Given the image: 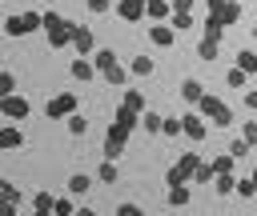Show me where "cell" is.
<instances>
[{
	"mask_svg": "<svg viewBox=\"0 0 257 216\" xmlns=\"http://www.w3.org/2000/svg\"><path fill=\"white\" fill-rule=\"evenodd\" d=\"M237 68H241L245 76H257V52H253V48H241V52H237Z\"/></svg>",
	"mask_w": 257,
	"mask_h": 216,
	"instance_id": "15",
	"label": "cell"
},
{
	"mask_svg": "<svg viewBox=\"0 0 257 216\" xmlns=\"http://www.w3.org/2000/svg\"><path fill=\"white\" fill-rule=\"evenodd\" d=\"M0 112H4V116H12V120H20V116H28V112H32V104H28L20 92H8V96H0Z\"/></svg>",
	"mask_w": 257,
	"mask_h": 216,
	"instance_id": "8",
	"label": "cell"
},
{
	"mask_svg": "<svg viewBox=\"0 0 257 216\" xmlns=\"http://www.w3.org/2000/svg\"><path fill=\"white\" fill-rule=\"evenodd\" d=\"M145 16L157 24V20H169L173 16V4L169 0H145Z\"/></svg>",
	"mask_w": 257,
	"mask_h": 216,
	"instance_id": "13",
	"label": "cell"
},
{
	"mask_svg": "<svg viewBox=\"0 0 257 216\" xmlns=\"http://www.w3.org/2000/svg\"><path fill=\"white\" fill-rule=\"evenodd\" d=\"M189 200H193V188H189V184H177V188H169V204H173V208H185Z\"/></svg>",
	"mask_w": 257,
	"mask_h": 216,
	"instance_id": "16",
	"label": "cell"
},
{
	"mask_svg": "<svg viewBox=\"0 0 257 216\" xmlns=\"http://www.w3.org/2000/svg\"><path fill=\"white\" fill-rule=\"evenodd\" d=\"M112 8H116V16H120L124 24H137V20H145V0H116Z\"/></svg>",
	"mask_w": 257,
	"mask_h": 216,
	"instance_id": "9",
	"label": "cell"
},
{
	"mask_svg": "<svg viewBox=\"0 0 257 216\" xmlns=\"http://www.w3.org/2000/svg\"><path fill=\"white\" fill-rule=\"evenodd\" d=\"M241 140H245L249 148H257V120H249V124L241 128Z\"/></svg>",
	"mask_w": 257,
	"mask_h": 216,
	"instance_id": "40",
	"label": "cell"
},
{
	"mask_svg": "<svg viewBox=\"0 0 257 216\" xmlns=\"http://www.w3.org/2000/svg\"><path fill=\"white\" fill-rule=\"evenodd\" d=\"M209 16H217L225 28H233L241 20V4L237 0H209Z\"/></svg>",
	"mask_w": 257,
	"mask_h": 216,
	"instance_id": "5",
	"label": "cell"
},
{
	"mask_svg": "<svg viewBox=\"0 0 257 216\" xmlns=\"http://www.w3.org/2000/svg\"><path fill=\"white\" fill-rule=\"evenodd\" d=\"M169 28H173V32H189V28H193V12H173V16H169Z\"/></svg>",
	"mask_w": 257,
	"mask_h": 216,
	"instance_id": "20",
	"label": "cell"
},
{
	"mask_svg": "<svg viewBox=\"0 0 257 216\" xmlns=\"http://www.w3.org/2000/svg\"><path fill=\"white\" fill-rule=\"evenodd\" d=\"M253 48H257V28H253Z\"/></svg>",
	"mask_w": 257,
	"mask_h": 216,
	"instance_id": "53",
	"label": "cell"
},
{
	"mask_svg": "<svg viewBox=\"0 0 257 216\" xmlns=\"http://www.w3.org/2000/svg\"><path fill=\"white\" fill-rule=\"evenodd\" d=\"M116 64V52H108V48H96V60H92V68L96 72H104V68H112Z\"/></svg>",
	"mask_w": 257,
	"mask_h": 216,
	"instance_id": "26",
	"label": "cell"
},
{
	"mask_svg": "<svg viewBox=\"0 0 257 216\" xmlns=\"http://www.w3.org/2000/svg\"><path fill=\"white\" fill-rule=\"evenodd\" d=\"M20 144H24V132L16 124H0V152L4 148H20Z\"/></svg>",
	"mask_w": 257,
	"mask_h": 216,
	"instance_id": "14",
	"label": "cell"
},
{
	"mask_svg": "<svg viewBox=\"0 0 257 216\" xmlns=\"http://www.w3.org/2000/svg\"><path fill=\"white\" fill-rule=\"evenodd\" d=\"M64 128H68L72 136H84V132H88V120H84L80 112H72V116H64Z\"/></svg>",
	"mask_w": 257,
	"mask_h": 216,
	"instance_id": "22",
	"label": "cell"
},
{
	"mask_svg": "<svg viewBox=\"0 0 257 216\" xmlns=\"http://www.w3.org/2000/svg\"><path fill=\"white\" fill-rule=\"evenodd\" d=\"M68 72H72V80H80V84L96 76V68H92V60H88V56H76V60L68 64Z\"/></svg>",
	"mask_w": 257,
	"mask_h": 216,
	"instance_id": "11",
	"label": "cell"
},
{
	"mask_svg": "<svg viewBox=\"0 0 257 216\" xmlns=\"http://www.w3.org/2000/svg\"><path fill=\"white\" fill-rule=\"evenodd\" d=\"M4 36H28V32H24V20H20V16H8V20H4Z\"/></svg>",
	"mask_w": 257,
	"mask_h": 216,
	"instance_id": "31",
	"label": "cell"
},
{
	"mask_svg": "<svg viewBox=\"0 0 257 216\" xmlns=\"http://www.w3.org/2000/svg\"><path fill=\"white\" fill-rule=\"evenodd\" d=\"M104 80H108V84H128V72H124L120 64H112V68H104Z\"/></svg>",
	"mask_w": 257,
	"mask_h": 216,
	"instance_id": "32",
	"label": "cell"
},
{
	"mask_svg": "<svg viewBox=\"0 0 257 216\" xmlns=\"http://www.w3.org/2000/svg\"><path fill=\"white\" fill-rule=\"evenodd\" d=\"M161 136H181V120L177 116H161Z\"/></svg>",
	"mask_w": 257,
	"mask_h": 216,
	"instance_id": "33",
	"label": "cell"
},
{
	"mask_svg": "<svg viewBox=\"0 0 257 216\" xmlns=\"http://www.w3.org/2000/svg\"><path fill=\"white\" fill-rule=\"evenodd\" d=\"M96 176H100V184H116V176H120V172H116V164L108 160V164H100V168H96Z\"/></svg>",
	"mask_w": 257,
	"mask_h": 216,
	"instance_id": "35",
	"label": "cell"
},
{
	"mask_svg": "<svg viewBox=\"0 0 257 216\" xmlns=\"http://www.w3.org/2000/svg\"><path fill=\"white\" fill-rule=\"evenodd\" d=\"M32 204H36V208H52V192H36Z\"/></svg>",
	"mask_w": 257,
	"mask_h": 216,
	"instance_id": "45",
	"label": "cell"
},
{
	"mask_svg": "<svg viewBox=\"0 0 257 216\" xmlns=\"http://www.w3.org/2000/svg\"><path fill=\"white\" fill-rule=\"evenodd\" d=\"M44 36H48V48H64L72 40V20H64L60 12H44Z\"/></svg>",
	"mask_w": 257,
	"mask_h": 216,
	"instance_id": "1",
	"label": "cell"
},
{
	"mask_svg": "<svg viewBox=\"0 0 257 216\" xmlns=\"http://www.w3.org/2000/svg\"><path fill=\"white\" fill-rule=\"evenodd\" d=\"M124 144H128V128H120V124L112 120V128L104 132V156H108V160H116V156L124 152Z\"/></svg>",
	"mask_w": 257,
	"mask_h": 216,
	"instance_id": "6",
	"label": "cell"
},
{
	"mask_svg": "<svg viewBox=\"0 0 257 216\" xmlns=\"http://www.w3.org/2000/svg\"><path fill=\"white\" fill-rule=\"evenodd\" d=\"M181 96H185V104H197V100L205 96V88H201V80H185V84H181Z\"/></svg>",
	"mask_w": 257,
	"mask_h": 216,
	"instance_id": "18",
	"label": "cell"
},
{
	"mask_svg": "<svg viewBox=\"0 0 257 216\" xmlns=\"http://www.w3.org/2000/svg\"><path fill=\"white\" fill-rule=\"evenodd\" d=\"M88 188H92V176H84V172H76V176L68 180V192H72V196H84Z\"/></svg>",
	"mask_w": 257,
	"mask_h": 216,
	"instance_id": "23",
	"label": "cell"
},
{
	"mask_svg": "<svg viewBox=\"0 0 257 216\" xmlns=\"http://www.w3.org/2000/svg\"><path fill=\"white\" fill-rule=\"evenodd\" d=\"M193 108H197V112H201V116L209 120V116H217V112L225 108V100H221V96H213V92H205V96H201V100H197Z\"/></svg>",
	"mask_w": 257,
	"mask_h": 216,
	"instance_id": "12",
	"label": "cell"
},
{
	"mask_svg": "<svg viewBox=\"0 0 257 216\" xmlns=\"http://www.w3.org/2000/svg\"><path fill=\"white\" fill-rule=\"evenodd\" d=\"M245 108H249V112H257V88H249V92H245Z\"/></svg>",
	"mask_w": 257,
	"mask_h": 216,
	"instance_id": "49",
	"label": "cell"
},
{
	"mask_svg": "<svg viewBox=\"0 0 257 216\" xmlns=\"http://www.w3.org/2000/svg\"><path fill=\"white\" fill-rule=\"evenodd\" d=\"M245 80H249V76H245L241 68H229V72H225V84H229V88H245Z\"/></svg>",
	"mask_w": 257,
	"mask_h": 216,
	"instance_id": "37",
	"label": "cell"
},
{
	"mask_svg": "<svg viewBox=\"0 0 257 216\" xmlns=\"http://www.w3.org/2000/svg\"><path fill=\"white\" fill-rule=\"evenodd\" d=\"M249 180H253V188H257V168H253V176H249Z\"/></svg>",
	"mask_w": 257,
	"mask_h": 216,
	"instance_id": "52",
	"label": "cell"
},
{
	"mask_svg": "<svg viewBox=\"0 0 257 216\" xmlns=\"http://www.w3.org/2000/svg\"><path fill=\"white\" fill-rule=\"evenodd\" d=\"M233 184H237L233 172H217V176H213V188H217L221 196H233Z\"/></svg>",
	"mask_w": 257,
	"mask_h": 216,
	"instance_id": "24",
	"label": "cell"
},
{
	"mask_svg": "<svg viewBox=\"0 0 257 216\" xmlns=\"http://www.w3.org/2000/svg\"><path fill=\"white\" fill-rule=\"evenodd\" d=\"M120 104H124V108H133V112H145V92H137V88H128Z\"/></svg>",
	"mask_w": 257,
	"mask_h": 216,
	"instance_id": "27",
	"label": "cell"
},
{
	"mask_svg": "<svg viewBox=\"0 0 257 216\" xmlns=\"http://www.w3.org/2000/svg\"><path fill=\"white\" fill-rule=\"evenodd\" d=\"M197 164H201V156H197V152H185V156L177 160V168H169V176H165V180H169V188L189 184V176H193V168H197Z\"/></svg>",
	"mask_w": 257,
	"mask_h": 216,
	"instance_id": "2",
	"label": "cell"
},
{
	"mask_svg": "<svg viewBox=\"0 0 257 216\" xmlns=\"http://www.w3.org/2000/svg\"><path fill=\"white\" fill-rule=\"evenodd\" d=\"M0 216H16V200H0Z\"/></svg>",
	"mask_w": 257,
	"mask_h": 216,
	"instance_id": "48",
	"label": "cell"
},
{
	"mask_svg": "<svg viewBox=\"0 0 257 216\" xmlns=\"http://www.w3.org/2000/svg\"><path fill=\"white\" fill-rule=\"evenodd\" d=\"M233 164H237V160H233L229 152H221L217 160H209V168H213V172H233Z\"/></svg>",
	"mask_w": 257,
	"mask_h": 216,
	"instance_id": "34",
	"label": "cell"
},
{
	"mask_svg": "<svg viewBox=\"0 0 257 216\" xmlns=\"http://www.w3.org/2000/svg\"><path fill=\"white\" fill-rule=\"evenodd\" d=\"M173 4V12H193V0H169Z\"/></svg>",
	"mask_w": 257,
	"mask_h": 216,
	"instance_id": "47",
	"label": "cell"
},
{
	"mask_svg": "<svg viewBox=\"0 0 257 216\" xmlns=\"http://www.w3.org/2000/svg\"><path fill=\"white\" fill-rule=\"evenodd\" d=\"M213 176H217V172H213V168H209V160H201V164H197V168H193V176H189V180H193V184H209V180H213Z\"/></svg>",
	"mask_w": 257,
	"mask_h": 216,
	"instance_id": "28",
	"label": "cell"
},
{
	"mask_svg": "<svg viewBox=\"0 0 257 216\" xmlns=\"http://www.w3.org/2000/svg\"><path fill=\"white\" fill-rule=\"evenodd\" d=\"M112 0H88V12H108Z\"/></svg>",
	"mask_w": 257,
	"mask_h": 216,
	"instance_id": "46",
	"label": "cell"
},
{
	"mask_svg": "<svg viewBox=\"0 0 257 216\" xmlns=\"http://www.w3.org/2000/svg\"><path fill=\"white\" fill-rule=\"evenodd\" d=\"M8 92H16V80H12V72L0 68V96H8Z\"/></svg>",
	"mask_w": 257,
	"mask_h": 216,
	"instance_id": "42",
	"label": "cell"
},
{
	"mask_svg": "<svg viewBox=\"0 0 257 216\" xmlns=\"http://www.w3.org/2000/svg\"><path fill=\"white\" fill-rule=\"evenodd\" d=\"M72 212H76V204L68 196H52V216H72Z\"/></svg>",
	"mask_w": 257,
	"mask_h": 216,
	"instance_id": "29",
	"label": "cell"
},
{
	"mask_svg": "<svg viewBox=\"0 0 257 216\" xmlns=\"http://www.w3.org/2000/svg\"><path fill=\"white\" fill-rule=\"evenodd\" d=\"M209 120H213V124H217V128H229V124H233V108H229V104H225V108H221V112H217V116H209Z\"/></svg>",
	"mask_w": 257,
	"mask_h": 216,
	"instance_id": "39",
	"label": "cell"
},
{
	"mask_svg": "<svg viewBox=\"0 0 257 216\" xmlns=\"http://www.w3.org/2000/svg\"><path fill=\"white\" fill-rule=\"evenodd\" d=\"M32 216H52V208H36V212H32Z\"/></svg>",
	"mask_w": 257,
	"mask_h": 216,
	"instance_id": "51",
	"label": "cell"
},
{
	"mask_svg": "<svg viewBox=\"0 0 257 216\" xmlns=\"http://www.w3.org/2000/svg\"><path fill=\"white\" fill-rule=\"evenodd\" d=\"M72 48H76V56H92L96 52V36H92V28H80V24H72V40H68Z\"/></svg>",
	"mask_w": 257,
	"mask_h": 216,
	"instance_id": "7",
	"label": "cell"
},
{
	"mask_svg": "<svg viewBox=\"0 0 257 216\" xmlns=\"http://www.w3.org/2000/svg\"><path fill=\"white\" fill-rule=\"evenodd\" d=\"M205 40H217V44L225 40V24L217 16H205Z\"/></svg>",
	"mask_w": 257,
	"mask_h": 216,
	"instance_id": "17",
	"label": "cell"
},
{
	"mask_svg": "<svg viewBox=\"0 0 257 216\" xmlns=\"http://www.w3.org/2000/svg\"><path fill=\"white\" fill-rule=\"evenodd\" d=\"M20 20H24V32H36V28L44 24V12H24Z\"/></svg>",
	"mask_w": 257,
	"mask_h": 216,
	"instance_id": "36",
	"label": "cell"
},
{
	"mask_svg": "<svg viewBox=\"0 0 257 216\" xmlns=\"http://www.w3.org/2000/svg\"><path fill=\"white\" fill-rule=\"evenodd\" d=\"M72 216H96V212H92V208H76Z\"/></svg>",
	"mask_w": 257,
	"mask_h": 216,
	"instance_id": "50",
	"label": "cell"
},
{
	"mask_svg": "<svg viewBox=\"0 0 257 216\" xmlns=\"http://www.w3.org/2000/svg\"><path fill=\"white\" fill-rule=\"evenodd\" d=\"M245 152H249V144H245L241 136H237V140H229V156H233V160H237V156H245Z\"/></svg>",
	"mask_w": 257,
	"mask_h": 216,
	"instance_id": "43",
	"label": "cell"
},
{
	"mask_svg": "<svg viewBox=\"0 0 257 216\" xmlns=\"http://www.w3.org/2000/svg\"><path fill=\"white\" fill-rule=\"evenodd\" d=\"M153 68H157V64H153L149 56H133V64H128L133 76H153Z\"/></svg>",
	"mask_w": 257,
	"mask_h": 216,
	"instance_id": "21",
	"label": "cell"
},
{
	"mask_svg": "<svg viewBox=\"0 0 257 216\" xmlns=\"http://www.w3.org/2000/svg\"><path fill=\"white\" fill-rule=\"evenodd\" d=\"M217 52H221V44L201 36V44H197V56H201V60H217Z\"/></svg>",
	"mask_w": 257,
	"mask_h": 216,
	"instance_id": "25",
	"label": "cell"
},
{
	"mask_svg": "<svg viewBox=\"0 0 257 216\" xmlns=\"http://www.w3.org/2000/svg\"><path fill=\"white\" fill-rule=\"evenodd\" d=\"M145 36H149V40H153L157 48H173V40H177V32L169 28V20H157V24H153V28L145 32Z\"/></svg>",
	"mask_w": 257,
	"mask_h": 216,
	"instance_id": "10",
	"label": "cell"
},
{
	"mask_svg": "<svg viewBox=\"0 0 257 216\" xmlns=\"http://www.w3.org/2000/svg\"><path fill=\"white\" fill-rule=\"evenodd\" d=\"M181 136H189L193 144H201V140L209 136V120H205L201 112H189V116H181Z\"/></svg>",
	"mask_w": 257,
	"mask_h": 216,
	"instance_id": "4",
	"label": "cell"
},
{
	"mask_svg": "<svg viewBox=\"0 0 257 216\" xmlns=\"http://www.w3.org/2000/svg\"><path fill=\"white\" fill-rule=\"evenodd\" d=\"M116 124H120V128H128V132H133V128H137V124H141V112H133V108H124V104H120V108H116Z\"/></svg>",
	"mask_w": 257,
	"mask_h": 216,
	"instance_id": "19",
	"label": "cell"
},
{
	"mask_svg": "<svg viewBox=\"0 0 257 216\" xmlns=\"http://www.w3.org/2000/svg\"><path fill=\"white\" fill-rule=\"evenodd\" d=\"M76 104H80V100H76L72 92H60V96H52V100H48L44 116H48V120H64V116H72V112H76Z\"/></svg>",
	"mask_w": 257,
	"mask_h": 216,
	"instance_id": "3",
	"label": "cell"
},
{
	"mask_svg": "<svg viewBox=\"0 0 257 216\" xmlns=\"http://www.w3.org/2000/svg\"><path fill=\"white\" fill-rule=\"evenodd\" d=\"M116 216H145V208L133 204V200H120V204H116Z\"/></svg>",
	"mask_w": 257,
	"mask_h": 216,
	"instance_id": "38",
	"label": "cell"
},
{
	"mask_svg": "<svg viewBox=\"0 0 257 216\" xmlns=\"http://www.w3.org/2000/svg\"><path fill=\"white\" fill-rule=\"evenodd\" d=\"M137 128H145V132H161V112H141V124Z\"/></svg>",
	"mask_w": 257,
	"mask_h": 216,
	"instance_id": "30",
	"label": "cell"
},
{
	"mask_svg": "<svg viewBox=\"0 0 257 216\" xmlns=\"http://www.w3.org/2000/svg\"><path fill=\"white\" fill-rule=\"evenodd\" d=\"M233 192H237V196H245V200H249V196H257L253 180H237V184H233Z\"/></svg>",
	"mask_w": 257,
	"mask_h": 216,
	"instance_id": "41",
	"label": "cell"
},
{
	"mask_svg": "<svg viewBox=\"0 0 257 216\" xmlns=\"http://www.w3.org/2000/svg\"><path fill=\"white\" fill-rule=\"evenodd\" d=\"M253 52H257V48H253Z\"/></svg>",
	"mask_w": 257,
	"mask_h": 216,
	"instance_id": "54",
	"label": "cell"
},
{
	"mask_svg": "<svg viewBox=\"0 0 257 216\" xmlns=\"http://www.w3.org/2000/svg\"><path fill=\"white\" fill-rule=\"evenodd\" d=\"M0 200H16V204H20V192H16L8 180H0Z\"/></svg>",
	"mask_w": 257,
	"mask_h": 216,
	"instance_id": "44",
	"label": "cell"
}]
</instances>
